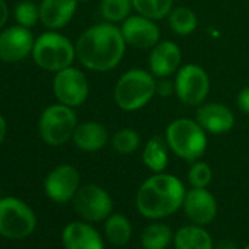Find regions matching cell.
Masks as SVG:
<instances>
[{
	"label": "cell",
	"instance_id": "cell-24",
	"mask_svg": "<svg viewBox=\"0 0 249 249\" xmlns=\"http://www.w3.org/2000/svg\"><path fill=\"white\" fill-rule=\"evenodd\" d=\"M167 18H169L170 30L178 36H189L198 27V18L195 12L186 6L173 8V11Z\"/></svg>",
	"mask_w": 249,
	"mask_h": 249
},
{
	"label": "cell",
	"instance_id": "cell-15",
	"mask_svg": "<svg viewBox=\"0 0 249 249\" xmlns=\"http://www.w3.org/2000/svg\"><path fill=\"white\" fill-rule=\"evenodd\" d=\"M182 207L186 217L198 226L211 223L217 215V201L207 188H192L186 191Z\"/></svg>",
	"mask_w": 249,
	"mask_h": 249
},
{
	"label": "cell",
	"instance_id": "cell-14",
	"mask_svg": "<svg viewBox=\"0 0 249 249\" xmlns=\"http://www.w3.org/2000/svg\"><path fill=\"white\" fill-rule=\"evenodd\" d=\"M195 120L205 132L213 135H224L230 132L236 122L233 111L221 103H207L198 106Z\"/></svg>",
	"mask_w": 249,
	"mask_h": 249
},
{
	"label": "cell",
	"instance_id": "cell-11",
	"mask_svg": "<svg viewBox=\"0 0 249 249\" xmlns=\"http://www.w3.org/2000/svg\"><path fill=\"white\" fill-rule=\"evenodd\" d=\"M34 36L30 28L14 25L0 33V60L18 63L33 54Z\"/></svg>",
	"mask_w": 249,
	"mask_h": 249
},
{
	"label": "cell",
	"instance_id": "cell-25",
	"mask_svg": "<svg viewBox=\"0 0 249 249\" xmlns=\"http://www.w3.org/2000/svg\"><path fill=\"white\" fill-rule=\"evenodd\" d=\"M175 0H132L134 11L153 21L164 19L173 11Z\"/></svg>",
	"mask_w": 249,
	"mask_h": 249
},
{
	"label": "cell",
	"instance_id": "cell-29",
	"mask_svg": "<svg viewBox=\"0 0 249 249\" xmlns=\"http://www.w3.org/2000/svg\"><path fill=\"white\" fill-rule=\"evenodd\" d=\"M188 180L192 188H207L213 180V170L205 161L196 160L188 172Z\"/></svg>",
	"mask_w": 249,
	"mask_h": 249
},
{
	"label": "cell",
	"instance_id": "cell-3",
	"mask_svg": "<svg viewBox=\"0 0 249 249\" xmlns=\"http://www.w3.org/2000/svg\"><path fill=\"white\" fill-rule=\"evenodd\" d=\"M156 76L144 69L134 68L124 72L116 82L113 98L123 111H137L145 107L156 95Z\"/></svg>",
	"mask_w": 249,
	"mask_h": 249
},
{
	"label": "cell",
	"instance_id": "cell-27",
	"mask_svg": "<svg viewBox=\"0 0 249 249\" xmlns=\"http://www.w3.org/2000/svg\"><path fill=\"white\" fill-rule=\"evenodd\" d=\"M141 145V137L135 129L123 128L117 131L111 138V147L117 154L129 156L135 153Z\"/></svg>",
	"mask_w": 249,
	"mask_h": 249
},
{
	"label": "cell",
	"instance_id": "cell-7",
	"mask_svg": "<svg viewBox=\"0 0 249 249\" xmlns=\"http://www.w3.org/2000/svg\"><path fill=\"white\" fill-rule=\"evenodd\" d=\"M37 226V218L31 207L24 201L6 196L0 199V234L19 240L28 237Z\"/></svg>",
	"mask_w": 249,
	"mask_h": 249
},
{
	"label": "cell",
	"instance_id": "cell-18",
	"mask_svg": "<svg viewBox=\"0 0 249 249\" xmlns=\"http://www.w3.org/2000/svg\"><path fill=\"white\" fill-rule=\"evenodd\" d=\"M65 249H104V243L98 231L82 221L69 223L62 233Z\"/></svg>",
	"mask_w": 249,
	"mask_h": 249
},
{
	"label": "cell",
	"instance_id": "cell-23",
	"mask_svg": "<svg viewBox=\"0 0 249 249\" xmlns=\"http://www.w3.org/2000/svg\"><path fill=\"white\" fill-rule=\"evenodd\" d=\"M172 240V229L163 223L150 224L141 234V245L144 249H166Z\"/></svg>",
	"mask_w": 249,
	"mask_h": 249
},
{
	"label": "cell",
	"instance_id": "cell-35",
	"mask_svg": "<svg viewBox=\"0 0 249 249\" xmlns=\"http://www.w3.org/2000/svg\"><path fill=\"white\" fill-rule=\"evenodd\" d=\"M243 249H249V245H248V246H245V248H243Z\"/></svg>",
	"mask_w": 249,
	"mask_h": 249
},
{
	"label": "cell",
	"instance_id": "cell-9",
	"mask_svg": "<svg viewBox=\"0 0 249 249\" xmlns=\"http://www.w3.org/2000/svg\"><path fill=\"white\" fill-rule=\"evenodd\" d=\"M53 92L59 103L69 107H78L84 104L88 98V79L78 68H65L54 75Z\"/></svg>",
	"mask_w": 249,
	"mask_h": 249
},
{
	"label": "cell",
	"instance_id": "cell-19",
	"mask_svg": "<svg viewBox=\"0 0 249 249\" xmlns=\"http://www.w3.org/2000/svg\"><path fill=\"white\" fill-rule=\"evenodd\" d=\"M72 141L81 151L95 153L106 147L108 141V132L104 124L98 122H84L78 123Z\"/></svg>",
	"mask_w": 249,
	"mask_h": 249
},
{
	"label": "cell",
	"instance_id": "cell-10",
	"mask_svg": "<svg viewBox=\"0 0 249 249\" xmlns=\"http://www.w3.org/2000/svg\"><path fill=\"white\" fill-rule=\"evenodd\" d=\"M72 201L75 211L84 220L92 223L106 220L113 210V201L108 192L94 183L81 186Z\"/></svg>",
	"mask_w": 249,
	"mask_h": 249
},
{
	"label": "cell",
	"instance_id": "cell-20",
	"mask_svg": "<svg viewBox=\"0 0 249 249\" xmlns=\"http://www.w3.org/2000/svg\"><path fill=\"white\" fill-rule=\"evenodd\" d=\"M176 249H213V239L198 224L183 226L173 237Z\"/></svg>",
	"mask_w": 249,
	"mask_h": 249
},
{
	"label": "cell",
	"instance_id": "cell-4",
	"mask_svg": "<svg viewBox=\"0 0 249 249\" xmlns=\"http://www.w3.org/2000/svg\"><path fill=\"white\" fill-rule=\"evenodd\" d=\"M169 150L186 161H196L207 150V132L195 119L179 117L172 120L166 129Z\"/></svg>",
	"mask_w": 249,
	"mask_h": 249
},
{
	"label": "cell",
	"instance_id": "cell-34",
	"mask_svg": "<svg viewBox=\"0 0 249 249\" xmlns=\"http://www.w3.org/2000/svg\"><path fill=\"white\" fill-rule=\"evenodd\" d=\"M79 3H88V2H91V0H78Z\"/></svg>",
	"mask_w": 249,
	"mask_h": 249
},
{
	"label": "cell",
	"instance_id": "cell-30",
	"mask_svg": "<svg viewBox=\"0 0 249 249\" xmlns=\"http://www.w3.org/2000/svg\"><path fill=\"white\" fill-rule=\"evenodd\" d=\"M156 94L160 97H172L173 94H176L175 82H172L167 78H160V81H157L156 85Z\"/></svg>",
	"mask_w": 249,
	"mask_h": 249
},
{
	"label": "cell",
	"instance_id": "cell-2",
	"mask_svg": "<svg viewBox=\"0 0 249 249\" xmlns=\"http://www.w3.org/2000/svg\"><path fill=\"white\" fill-rule=\"evenodd\" d=\"M185 195L186 189L176 176L154 173L140 186L137 208L147 218H164L183 205Z\"/></svg>",
	"mask_w": 249,
	"mask_h": 249
},
{
	"label": "cell",
	"instance_id": "cell-8",
	"mask_svg": "<svg viewBox=\"0 0 249 249\" xmlns=\"http://www.w3.org/2000/svg\"><path fill=\"white\" fill-rule=\"evenodd\" d=\"M176 97L186 106H201L210 92V78L204 68L195 63L179 68L175 78Z\"/></svg>",
	"mask_w": 249,
	"mask_h": 249
},
{
	"label": "cell",
	"instance_id": "cell-33",
	"mask_svg": "<svg viewBox=\"0 0 249 249\" xmlns=\"http://www.w3.org/2000/svg\"><path fill=\"white\" fill-rule=\"evenodd\" d=\"M6 132H8V123H6V119L3 117V114H0V145H2V142L5 141Z\"/></svg>",
	"mask_w": 249,
	"mask_h": 249
},
{
	"label": "cell",
	"instance_id": "cell-12",
	"mask_svg": "<svg viewBox=\"0 0 249 249\" xmlns=\"http://www.w3.org/2000/svg\"><path fill=\"white\" fill-rule=\"evenodd\" d=\"M120 31L128 46L138 50L153 49L160 43V28L156 21L148 19L142 15H131L126 18L122 25Z\"/></svg>",
	"mask_w": 249,
	"mask_h": 249
},
{
	"label": "cell",
	"instance_id": "cell-26",
	"mask_svg": "<svg viewBox=\"0 0 249 249\" xmlns=\"http://www.w3.org/2000/svg\"><path fill=\"white\" fill-rule=\"evenodd\" d=\"M134 11L132 0H101L100 14L104 22L122 24Z\"/></svg>",
	"mask_w": 249,
	"mask_h": 249
},
{
	"label": "cell",
	"instance_id": "cell-31",
	"mask_svg": "<svg viewBox=\"0 0 249 249\" xmlns=\"http://www.w3.org/2000/svg\"><path fill=\"white\" fill-rule=\"evenodd\" d=\"M236 103H237V108L242 113L249 114V85L245 87L243 89H240V92L237 94Z\"/></svg>",
	"mask_w": 249,
	"mask_h": 249
},
{
	"label": "cell",
	"instance_id": "cell-21",
	"mask_svg": "<svg viewBox=\"0 0 249 249\" xmlns=\"http://www.w3.org/2000/svg\"><path fill=\"white\" fill-rule=\"evenodd\" d=\"M142 161L154 173L164 172L169 163V145L166 138L159 135L150 138L142 150Z\"/></svg>",
	"mask_w": 249,
	"mask_h": 249
},
{
	"label": "cell",
	"instance_id": "cell-6",
	"mask_svg": "<svg viewBox=\"0 0 249 249\" xmlns=\"http://www.w3.org/2000/svg\"><path fill=\"white\" fill-rule=\"evenodd\" d=\"M78 119L73 107L62 103L46 107L38 119V134L52 147H60L72 140Z\"/></svg>",
	"mask_w": 249,
	"mask_h": 249
},
{
	"label": "cell",
	"instance_id": "cell-13",
	"mask_svg": "<svg viewBox=\"0 0 249 249\" xmlns=\"http://www.w3.org/2000/svg\"><path fill=\"white\" fill-rule=\"evenodd\" d=\"M79 183V172L71 164H62L47 175L44 179V191L52 201L65 204L75 198L81 188Z\"/></svg>",
	"mask_w": 249,
	"mask_h": 249
},
{
	"label": "cell",
	"instance_id": "cell-22",
	"mask_svg": "<svg viewBox=\"0 0 249 249\" xmlns=\"http://www.w3.org/2000/svg\"><path fill=\"white\" fill-rule=\"evenodd\" d=\"M104 233L108 242L114 246H124L132 236L131 221L123 214H110L106 218Z\"/></svg>",
	"mask_w": 249,
	"mask_h": 249
},
{
	"label": "cell",
	"instance_id": "cell-16",
	"mask_svg": "<svg viewBox=\"0 0 249 249\" xmlns=\"http://www.w3.org/2000/svg\"><path fill=\"white\" fill-rule=\"evenodd\" d=\"M182 62L180 47L170 40L160 41L151 49L148 57L150 72L157 78H169L179 71Z\"/></svg>",
	"mask_w": 249,
	"mask_h": 249
},
{
	"label": "cell",
	"instance_id": "cell-5",
	"mask_svg": "<svg viewBox=\"0 0 249 249\" xmlns=\"http://www.w3.org/2000/svg\"><path fill=\"white\" fill-rule=\"evenodd\" d=\"M33 59L38 68L49 72H59L72 66L76 59L75 44L56 31L43 33L34 41Z\"/></svg>",
	"mask_w": 249,
	"mask_h": 249
},
{
	"label": "cell",
	"instance_id": "cell-28",
	"mask_svg": "<svg viewBox=\"0 0 249 249\" xmlns=\"http://www.w3.org/2000/svg\"><path fill=\"white\" fill-rule=\"evenodd\" d=\"M15 21L18 25L25 28H33L40 21V6L30 2V0H24V2L18 3L15 6Z\"/></svg>",
	"mask_w": 249,
	"mask_h": 249
},
{
	"label": "cell",
	"instance_id": "cell-1",
	"mask_svg": "<svg viewBox=\"0 0 249 249\" xmlns=\"http://www.w3.org/2000/svg\"><path fill=\"white\" fill-rule=\"evenodd\" d=\"M126 46L120 27L101 22L89 27L78 37L75 43L76 59L89 71L108 72L122 62Z\"/></svg>",
	"mask_w": 249,
	"mask_h": 249
},
{
	"label": "cell",
	"instance_id": "cell-32",
	"mask_svg": "<svg viewBox=\"0 0 249 249\" xmlns=\"http://www.w3.org/2000/svg\"><path fill=\"white\" fill-rule=\"evenodd\" d=\"M8 18H9V9H8V5L5 0H0V30H2L6 22H8Z\"/></svg>",
	"mask_w": 249,
	"mask_h": 249
},
{
	"label": "cell",
	"instance_id": "cell-17",
	"mask_svg": "<svg viewBox=\"0 0 249 249\" xmlns=\"http://www.w3.org/2000/svg\"><path fill=\"white\" fill-rule=\"evenodd\" d=\"M78 0H41L40 22L50 31L65 28L78 9Z\"/></svg>",
	"mask_w": 249,
	"mask_h": 249
}]
</instances>
